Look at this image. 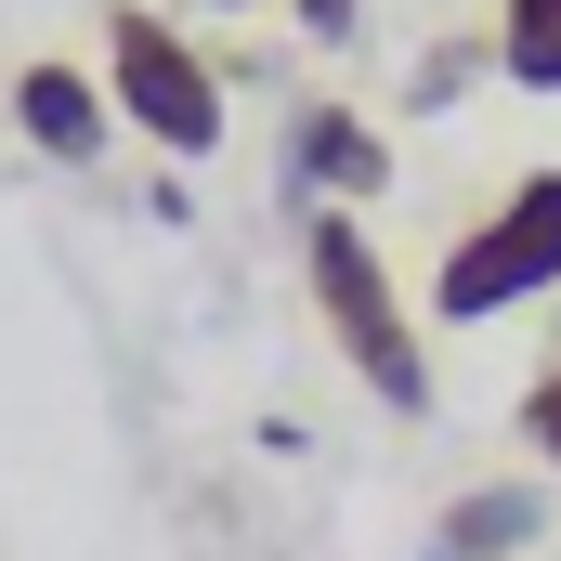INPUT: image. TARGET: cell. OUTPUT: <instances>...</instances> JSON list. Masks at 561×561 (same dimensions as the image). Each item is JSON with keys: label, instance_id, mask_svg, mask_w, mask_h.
Masks as SVG:
<instances>
[{"label": "cell", "instance_id": "obj_1", "mask_svg": "<svg viewBox=\"0 0 561 561\" xmlns=\"http://www.w3.org/2000/svg\"><path fill=\"white\" fill-rule=\"evenodd\" d=\"M300 275H313V313H327L340 366H353V379H366L392 419H419V405H431V340H419L405 287H392V262L366 249V222H353V209H313V236H300Z\"/></svg>", "mask_w": 561, "mask_h": 561}, {"label": "cell", "instance_id": "obj_2", "mask_svg": "<svg viewBox=\"0 0 561 561\" xmlns=\"http://www.w3.org/2000/svg\"><path fill=\"white\" fill-rule=\"evenodd\" d=\"M105 105H118V131H144L157 157H209L222 144V66L157 13V0H118L105 13Z\"/></svg>", "mask_w": 561, "mask_h": 561}, {"label": "cell", "instance_id": "obj_3", "mask_svg": "<svg viewBox=\"0 0 561 561\" xmlns=\"http://www.w3.org/2000/svg\"><path fill=\"white\" fill-rule=\"evenodd\" d=\"M561 287V170H523V183H496V209L431 262V313L444 327H496V313H523V300H549Z\"/></svg>", "mask_w": 561, "mask_h": 561}, {"label": "cell", "instance_id": "obj_4", "mask_svg": "<svg viewBox=\"0 0 561 561\" xmlns=\"http://www.w3.org/2000/svg\"><path fill=\"white\" fill-rule=\"evenodd\" d=\"M275 183L327 196V209H366V196L392 183V131L353 118L340 92H300V105H287V144H275Z\"/></svg>", "mask_w": 561, "mask_h": 561}, {"label": "cell", "instance_id": "obj_5", "mask_svg": "<svg viewBox=\"0 0 561 561\" xmlns=\"http://www.w3.org/2000/svg\"><path fill=\"white\" fill-rule=\"evenodd\" d=\"M13 131L39 144L53 170H92V157H105V131H118V105H105V66L26 53V66H13Z\"/></svg>", "mask_w": 561, "mask_h": 561}, {"label": "cell", "instance_id": "obj_6", "mask_svg": "<svg viewBox=\"0 0 561 561\" xmlns=\"http://www.w3.org/2000/svg\"><path fill=\"white\" fill-rule=\"evenodd\" d=\"M536 536H549V496H523V483H470V496H444L431 561H536Z\"/></svg>", "mask_w": 561, "mask_h": 561}, {"label": "cell", "instance_id": "obj_7", "mask_svg": "<svg viewBox=\"0 0 561 561\" xmlns=\"http://www.w3.org/2000/svg\"><path fill=\"white\" fill-rule=\"evenodd\" d=\"M496 79L561 105V0H496Z\"/></svg>", "mask_w": 561, "mask_h": 561}, {"label": "cell", "instance_id": "obj_8", "mask_svg": "<svg viewBox=\"0 0 561 561\" xmlns=\"http://www.w3.org/2000/svg\"><path fill=\"white\" fill-rule=\"evenodd\" d=\"M470 66H496V26H483V39H444V53H419V79H405V105H457V92H470Z\"/></svg>", "mask_w": 561, "mask_h": 561}, {"label": "cell", "instance_id": "obj_9", "mask_svg": "<svg viewBox=\"0 0 561 561\" xmlns=\"http://www.w3.org/2000/svg\"><path fill=\"white\" fill-rule=\"evenodd\" d=\"M510 419H523V444H536V470H561V366L523 379V405H510Z\"/></svg>", "mask_w": 561, "mask_h": 561}, {"label": "cell", "instance_id": "obj_10", "mask_svg": "<svg viewBox=\"0 0 561 561\" xmlns=\"http://www.w3.org/2000/svg\"><path fill=\"white\" fill-rule=\"evenodd\" d=\"M287 13H300V39H327V53H340V39L366 26V0H287Z\"/></svg>", "mask_w": 561, "mask_h": 561}, {"label": "cell", "instance_id": "obj_11", "mask_svg": "<svg viewBox=\"0 0 561 561\" xmlns=\"http://www.w3.org/2000/svg\"><path fill=\"white\" fill-rule=\"evenodd\" d=\"M209 13H262V0H209Z\"/></svg>", "mask_w": 561, "mask_h": 561}]
</instances>
